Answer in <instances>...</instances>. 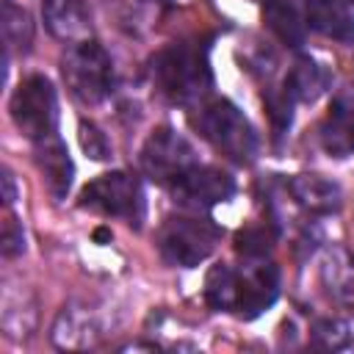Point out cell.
<instances>
[{"label": "cell", "mask_w": 354, "mask_h": 354, "mask_svg": "<svg viewBox=\"0 0 354 354\" xmlns=\"http://www.w3.org/2000/svg\"><path fill=\"white\" fill-rule=\"evenodd\" d=\"M155 80L171 102H194L205 97L213 86V72L207 61V47L199 41H180L155 55Z\"/></svg>", "instance_id": "cell-1"}, {"label": "cell", "mask_w": 354, "mask_h": 354, "mask_svg": "<svg viewBox=\"0 0 354 354\" xmlns=\"http://www.w3.org/2000/svg\"><path fill=\"white\" fill-rule=\"evenodd\" d=\"M199 133L218 149L224 158L235 163H252L257 155V133L252 122L230 102V100H213L199 111Z\"/></svg>", "instance_id": "cell-2"}, {"label": "cell", "mask_w": 354, "mask_h": 354, "mask_svg": "<svg viewBox=\"0 0 354 354\" xmlns=\"http://www.w3.org/2000/svg\"><path fill=\"white\" fill-rule=\"evenodd\" d=\"M61 72H64L69 91L86 105L102 102L113 88L111 55L94 39L80 41V44H69V50L61 61Z\"/></svg>", "instance_id": "cell-3"}, {"label": "cell", "mask_w": 354, "mask_h": 354, "mask_svg": "<svg viewBox=\"0 0 354 354\" xmlns=\"http://www.w3.org/2000/svg\"><path fill=\"white\" fill-rule=\"evenodd\" d=\"M77 205L86 207V210L102 213V216L124 218L133 227H138L144 221V210H147L141 183L127 171L100 174L97 180H91L80 191V202Z\"/></svg>", "instance_id": "cell-4"}, {"label": "cell", "mask_w": 354, "mask_h": 354, "mask_svg": "<svg viewBox=\"0 0 354 354\" xmlns=\"http://www.w3.org/2000/svg\"><path fill=\"white\" fill-rule=\"evenodd\" d=\"M11 122L22 136L30 141H39L50 133H55L58 124V97L53 83L44 75H28L11 94L8 102Z\"/></svg>", "instance_id": "cell-5"}, {"label": "cell", "mask_w": 354, "mask_h": 354, "mask_svg": "<svg viewBox=\"0 0 354 354\" xmlns=\"http://www.w3.org/2000/svg\"><path fill=\"white\" fill-rule=\"evenodd\" d=\"M196 166L194 147L174 127H155L141 147V169L158 185H177Z\"/></svg>", "instance_id": "cell-6"}, {"label": "cell", "mask_w": 354, "mask_h": 354, "mask_svg": "<svg viewBox=\"0 0 354 354\" xmlns=\"http://www.w3.org/2000/svg\"><path fill=\"white\" fill-rule=\"evenodd\" d=\"M218 230L199 218H166L158 230V249L166 263L194 268L199 266L216 246Z\"/></svg>", "instance_id": "cell-7"}, {"label": "cell", "mask_w": 354, "mask_h": 354, "mask_svg": "<svg viewBox=\"0 0 354 354\" xmlns=\"http://www.w3.org/2000/svg\"><path fill=\"white\" fill-rule=\"evenodd\" d=\"M183 205H191L196 210H207L218 202H227L235 194V180L216 169V166H194L177 185L169 188Z\"/></svg>", "instance_id": "cell-8"}, {"label": "cell", "mask_w": 354, "mask_h": 354, "mask_svg": "<svg viewBox=\"0 0 354 354\" xmlns=\"http://www.w3.org/2000/svg\"><path fill=\"white\" fill-rule=\"evenodd\" d=\"M241 290H238V307L235 313L243 318L263 315L279 296V268L271 260H252L241 274Z\"/></svg>", "instance_id": "cell-9"}, {"label": "cell", "mask_w": 354, "mask_h": 354, "mask_svg": "<svg viewBox=\"0 0 354 354\" xmlns=\"http://www.w3.org/2000/svg\"><path fill=\"white\" fill-rule=\"evenodd\" d=\"M318 279L337 307L354 310V254L346 246L324 249L318 260Z\"/></svg>", "instance_id": "cell-10"}, {"label": "cell", "mask_w": 354, "mask_h": 354, "mask_svg": "<svg viewBox=\"0 0 354 354\" xmlns=\"http://www.w3.org/2000/svg\"><path fill=\"white\" fill-rule=\"evenodd\" d=\"M36 166L41 171V180L47 185V191L55 196V199H64L72 188V177H75V166H72V158H69V149L66 144L50 133L44 138L36 141Z\"/></svg>", "instance_id": "cell-11"}, {"label": "cell", "mask_w": 354, "mask_h": 354, "mask_svg": "<svg viewBox=\"0 0 354 354\" xmlns=\"http://www.w3.org/2000/svg\"><path fill=\"white\" fill-rule=\"evenodd\" d=\"M44 25L66 44L91 39V11L86 0H44Z\"/></svg>", "instance_id": "cell-12"}, {"label": "cell", "mask_w": 354, "mask_h": 354, "mask_svg": "<svg viewBox=\"0 0 354 354\" xmlns=\"http://www.w3.org/2000/svg\"><path fill=\"white\" fill-rule=\"evenodd\" d=\"M288 191L299 207H304L315 216L335 213L340 207V199H343L340 185L324 174H296V177H290Z\"/></svg>", "instance_id": "cell-13"}, {"label": "cell", "mask_w": 354, "mask_h": 354, "mask_svg": "<svg viewBox=\"0 0 354 354\" xmlns=\"http://www.w3.org/2000/svg\"><path fill=\"white\" fill-rule=\"evenodd\" d=\"M321 147L332 158L354 155V102L348 97H337L329 105V113L321 122Z\"/></svg>", "instance_id": "cell-14"}, {"label": "cell", "mask_w": 354, "mask_h": 354, "mask_svg": "<svg viewBox=\"0 0 354 354\" xmlns=\"http://www.w3.org/2000/svg\"><path fill=\"white\" fill-rule=\"evenodd\" d=\"M307 25L329 39H354V14L343 0H307Z\"/></svg>", "instance_id": "cell-15"}, {"label": "cell", "mask_w": 354, "mask_h": 354, "mask_svg": "<svg viewBox=\"0 0 354 354\" xmlns=\"http://www.w3.org/2000/svg\"><path fill=\"white\" fill-rule=\"evenodd\" d=\"M329 80L332 75L324 64L301 55L285 77V91L293 97V102H315L329 88Z\"/></svg>", "instance_id": "cell-16"}, {"label": "cell", "mask_w": 354, "mask_h": 354, "mask_svg": "<svg viewBox=\"0 0 354 354\" xmlns=\"http://www.w3.org/2000/svg\"><path fill=\"white\" fill-rule=\"evenodd\" d=\"M263 22L285 47H301L307 39V19L288 0H266Z\"/></svg>", "instance_id": "cell-17"}, {"label": "cell", "mask_w": 354, "mask_h": 354, "mask_svg": "<svg viewBox=\"0 0 354 354\" xmlns=\"http://www.w3.org/2000/svg\"><path fill=\"white\" fill-rule=\"evenodd\" d=\"M94 337H97V326L88 310L80 307H66L53 326V340L61 348H86L94 343Z\"/></svg>", "instance_id": "cell-18"}, {"label": "cell", "mask_w": 354, "mask_h": 354, "mask_svg": "<svg viewBox=\"0 0 354 354\" xmlns=\"http://www.w3.org/2000/svg\"><path fill=\"white\" fill-rule=\"evenodd\" d=\"M238 290H241V277L224 263L210 266L205 277V301L216 313H227L238 307Z\"/></svg>", "instance_id": "cell-19"}, {"label": "cell", "mask_w": 354, "mask_h": 354, "mask_svg": "<svg viewBox=\"0 0 354 354\" xmlns=\"http://www.w3.org/2000/svg\"><path fill=\"white\" fill-rule=\"evenodd\" d=\"M310 343L321 351H340L351 343L348 324H343L337 318H318L310 326Z\"/></svg>", "instance_id": "cell-20"}, {"label": "cell", "mask_w": 354, "mask_h": 354, "mask_svg": "<svg viewBox=\"0 0 354 354\" xmlns=\"http://www.w3.org/2000/svg\"><path fill=\"white\" fill-rule=\"evenodd\" d=\"M274 246V230L260 224V227H243L235 232V252L243 260H263Z\"/></svg>", "instance_id": "cell-21"}, {"label": "cell", "mask_w": 354, "mask_h": 354, "mask_svg": "<svg viewBox=\"0 0 354 354\" xmlns=\"http://www.w3.org/2000/svg\"><path fill=\"white\" fill-rule=\"evenodd\" d=\"M263 102H266V113H268V119H271V127H274V133L277 136H282L288 127H290V122H293V97L282 88V91H268L266 97H263Z\"/></svg>", "instance_id": "cell-22"}, {"label": "cell", "mask_w": 354, "mask_h": 354, "mask_svg": "<svg viewBox=\"0 0 354 354\" xmlns=\"http://www.w3.org/2000/svg\"><path fill=\"white\" fill-rule=\"evenodd\" d=\"M3 30H6V39L11 44H19L22 50L30 44V36H33V25H30V17L25 8H17L11 0H6V22H3Z\"/></svg>", "instance_id": "cell-23"}, {"label": "cell", "mask_w": 354, "mask_h": 354, "mask_svg": "<svg viewBox=\"0 0 354 354\" xmlns=\"http://www.w3.org/2000/svg\"><path fill=\"white\" fill-rule=\"evenodd\" d=\"M80 147L88 152V158H94V160H105L108 155H111V144H108V138L94 127V124H88V122H80Z\"/></svg>", "instance_id": "cell-24"}, {"label": "cell", "mask_w": 354, "mask_h": 354, "mask_svg": "<svg viewBox=\"0 0 354 354\" xmlns=\"http://www.w3.org/2000/svg\"><path fill=\"white\" fill-rule=\"evenodd\" d=\"M3 257H17L25 252V232H22V224L17 221V216H6L3 218Z\"/></svg>", "instance_id": "cell-25"}, {"label": "cell", "mask_w": 354, "mask_h": 354, "mask_svg": "<svg viewBox=\"0 0 354 354\" xmlns=\"http://www.w3.org/2000/svg\"><path fill=\"white\" fill-rule=\"evenodd\" d=\"M3 188H6L3 202H6V205H11V202L17 199V188H14V177H11V171H3Z\"/></svg>", "instance_id": "cell-26"}, {"label": "cell", "mask_w": 354, "mask_h": 354, "mask_svg": "<svg viewBox=\"0 0 354 354\" xmlns=\"http://www.w3.org/2000/svg\"><path fill=\"white\" fill-rule=\"evenodd\" d=\"M94 238H97V241H108V238H111V232H108V230H97V232H94Z\"/></svg>", "instance_id": "cell-27"}, {"label": "cell", "mask_w": 354, "mask_h": 354, "mask_svg": "<svg viewBox=\"0 0 354 354\" xmlns=\"http://www.w3.org/2000/svg\"><path fill=\"white\" fill-rule=\"evenodd\" d=\"M346 3H348V6H354V0H346Z\"/></svg>", "instance_id": "cell-28"}]
</instances>
